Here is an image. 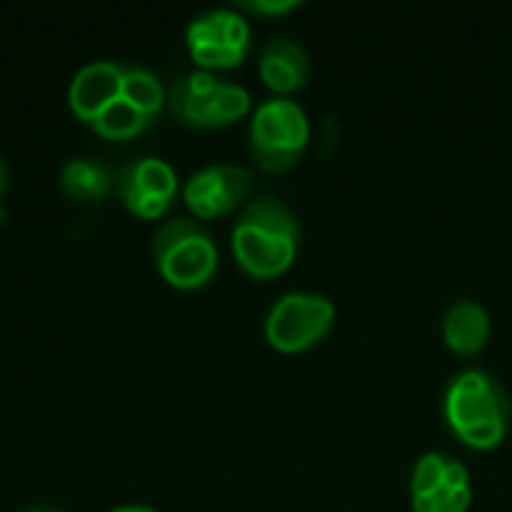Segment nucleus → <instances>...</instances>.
I'll return each mask as SVG.
<instances>
[{
    "instance_id": "nucleus-1",
    "label": "nucleus",
    "mask_w": 512,
    "mask_h": 512,
    "mask_svg": "<svg viewBox=\"0 0 512 512\" xmlns=\"http://www.w3.org/2000/svg\"><path fill=\"white\" fill-rule=\"evenodd\" d=\"M300 252V219L288 201L255 195L231 225V255L252 279H276Z\"/></svg>"
},
{
    "instance_id": "nucleus-2",
    "label": "nucleus",
    "mask_w": 512,
    "mask_h": 512,
    "mask_svg": "<svg viewBox=\"0 0 512 512\" xmlns=\"http://www.w3.org/2000/svg\"><path fill=\"white\" fill-rule=\"evenodd\" d=\"M441 408L456 438L474 450H492L510 432V396L486 369H462L453 375L444 387Z\"/></svg>"
},
{
    "instance_id": "nucleus-3",
    "label": "nucleus",
    "mask_w": 512,
    "mask_h": 512,
    "mask_svg": "<svg viewBox=\"0 0 512 512\" xmlns=\"http://www.w3.org/2000/svg\"><path fill=\"white\" fill-rule=\"evenodd\" d=\"M156 273L177 291L204 288L219 270V246L204 222L192 216H168L150 243Z\"/></svg>"
},
{
    "instance_id": "nucleus-4",
    "label": "nucleus",
    "mask_w": 512,
    "mask_h": 512,
    "mask_svg": "<svg viewBox=\"0 0 512 512\" xmlns=\"http://www.w3.org/2000/svg\"><path fill=\"white\" fill-rule=\"evenodd\" d=\"M312 138L306 108L294 96H267L249 117V156L267 174L291 171Z\"/></svg>"
},
{
    "instance_id": "nucleus-5",
    "label": "nucleus",
    "mask_w": 512,
    "mask_h": 512,
    "mask_svg": "<svg viewBox=\"0 0 512 512\" xmlns=\"http://www.w3.org/2000/svg\"><path fill=\"white\" fill-rule=\"evenodd\" d=\"M171 117L189 129H219L243 120L252 111V93L207 69H192L168 87Z\"/></svg>"
},
{
    "instance_id": "nucleus-6",
    "label": "nucleus",
    "mask_w": 512,
    "mask_h": 512,
    "mask_svg": "<svg viewBox=\"0 0 512 512\" xmlns=\"http://www.w3.org/2000/svg\"><path fill=\"white\" fill-rule=\"evenodd\" d=\"M336 324V306L318 291H285L264 315V339L282 354H300L324 342Z\"/></svg>"
},
{
    "instance_id": "nucleus-7",
    "label": "nucleus",
    "mask_w": 512,
    "mask_h": 512,
    "mask_svg": "<svg viewBox=\"0 0 512 512\" xmlns=\"http://www.w3.org/2000/svg\"><path fill=\"white\" fill-rule=\"evenodd\" d=\"M252 42L249 18L237 6H213L186 24V48L195 69L219 72L246 60Z\"/></svg>"
},
{
    "instance_id": "nucleus-8",
    "label": "nucleus",
    "mask_w": 512,
    "mask_h": 512,
    "mask_svg": "<svg viewBox=\"0 0 512 512\" xmlns=\"http://www.w3.org/2000/svg\"><path fill=\"white\" fill-rule=\"evenodd\" d=\"M183 183L171 162L159 156H135L117 168L114 195L123 210L141 222H165Z\"/></svg>"
},
{
    "instance_id": "nucleus-9",
    "label": "nucleus",
    "mask_w": 512,
    "mask_h": 512,
    "mask_svg": "<svg viewBox=\"0 0 512 512\" xmlns=\"http://www.w3.org/2000/svg\"><path fill=\"white\" fill-rule=\"evenodd\" d=\"M255 186V174L237 162H210L192 171L180 189V198L192 219L210 222L240 213L249 204V192Z\"/></svg>"
},
{
    "instance_id": "nucleus-10",
    "label": "nucleus",
    "mask_w": 512,
    "mask_h": 512,
    "mask_svg": "<svg viewBox=\"0 0 512 512\" xmlns=\"http://www.w3.org/2000/svg\"><path fill=\"white\" fill-rule=\"evenodd\" d=\"M258 75L273 96H291L303 90L312 75L309 51L291 36H267L258 51Z\"/></svg>"
},
{
    "instance_id": "nucleus-11",
    "label": "nucleus",
    "mask_w": 512,
    "mask_h": 512,
    "mask_svg": "<svg viewBox=\"0 0 512 512\" xmlns=\"http://www.w3.org/2000/svg\"><path fill=\"white\" fill-rule=\"evenodd\" d=\"M120 75H123V63L114 60H93L84 63L66 90V102L75 120H81L84 126H90L117 96H120Z\"/></svg>"
},
{
    "instance_id": "nucleus-12",
    "label": "nucleus",
    "mask_w": 512,
    "mask_h": 512,
    "mask_svg": "<svg viewBox=\"0 0 512 512\" xmlns=\"http://www.w3.org/2000/svg\"><path fill=\"white\" fill-rule=\"evenodd\" d=\"M441 336L450 351L462 357H474L489 345L492 336V315L477 300H456L447 306L441 318Z\"/></svg>"
},
{
    "instance_id": "nucleus-13",
    "label": "nucleus",
    "mask_w": 512,
    "mask_h": 512,
    "mask_svg": "<svg viewBox=\"0 0 512 512\" xmlns=\"http://www.w3.org/2000/svg\"><path fill=\"white\" fill-rule=\"evenodd\" d=\"M57 183H60V192H63L66 201H72V204H99V201L114 195L117 171L108 168L99 159L75 156V159L63 162Z\"/></svg>"
},
{
    "instance_id": "nucleus-14",
    "label": "nucleus",
    "mask_w": 512,
    "mask_h": 512,
    "mask_svg": "<svg viewBox=\"0 0 512 512\" xmlns=\"http://www.w3.org/2000/svg\"><path fill=\"white\" fill-rule=\"evenodd\" d=\"M120 99H126L132 108H138L144 117H150L156 123L162 108L168 105V90H165L162 78L153 69L138 66V63H123Z\"/></svg>"
},
{
    "instance_id": "nucleus-15",
    "label": "nucleus",
    "mask_w": 512,
    "mask_h": 512,
    "mask_svg": "<svg viewBox=\"0 0 512 512\" xmlns=\"http://www.w3.org/2000/svg\"><path fill=\"white\" fill-rule=\"evenodd\" d=\"M93 135H99L102 141H135L141 135H147L153 129V120L144 117L138 108H132L126 99H114L93 123H90Z\"/></svg>"
},
{
    "instance_id": "nucleus-16",
    "label": "nucleus",
    "mask_w": 512,
    "mask_h": 512,
    "mask_svg": "<svg viewBox=\"0 0 512 512\" xmlns=\"http://www.w3.org/2000/svg\"><path fill=\"white\" fill-rule=\"evenodd\" d=\"M447 459H450V453H438V450H429V453H423L417 459L414 474H411V498H417V495H435L444 486Z\"/></svg>"
},
{
    "instance_id": "nucleus-17",
    "label": "nucleus",
    "mask_w": 512,
    "mask_h": 512,
    "mask_svg": "<svg viewBox=\"0 0 512 512\" xmlns=\"http://www.w3.org/2000/svg\"><path fill=\"white\" fill-rule=\"evenodd\" d=\"M432 498H435V507H438V512H468L474 492H471V486H468V489H450V486H441Z\"/></svg>"
},
{
    "instance_id": "nucleus-18",
    "label": "nucleus",
    "mask_w": 512,
    "mask_h": 512,
    "mask_svg": "<svg viewBox=\"0 0 512 512\" xmlns=\"http://www.w3.org/2000/svg\"><path fill=\"white\" fill-rule=\"evenodd\" d=\"M300 0H240L237 9L246 15H285L291 9H297Z\"/></svg>"
},
{
    "instance_id": "nucleus-19",
    "label": "nucleus",
    "mask_w": 512,
    "mask_h": 512,
    "mask_svg": "<svg viewBox=\"0 0 512 512\" xmlns=\"http://www.w3.org/2000/svg\"><path fill=\"white\" fill-rule=\"evenodd\" d=\"M444 486H450V489H468L471 486V471H468V465L462 459H456V456L447 459Z\"/></svg>"
},
{
    "instance_id": "nucleus-20",
    "label": "nucleus",
    "mask_w": 512,
    "mask_h": 512,
    "mask_svg": "<svg viewBox=\"0 0 512 512\" xmlns=\"http://www.w3.org/2000/svg\"><path fill=\"white\" fill-rule=\"evenodd\" d=\"M6 195H9V165H6V159H3V153H0V210H3Z\"/></svg>"
},
{
    "instance_id": "nucleus-21",
    "label": "nucleus",
    "mask_w": 512,
    "mask_h": 512,
    "mask_svg": "<svg viewBox=\"0 0 512 512\" xmlns=\"http://www.w3.org/2000/svg\"><path fill=\"white\" fill-rule=\"evenodd\" d=\"M108 512H159L156 507H147V504H120V507H111Z\"/></svg>"
},
{
    "instance_id": "nucleus-22",
    "label": "nucleus",
    "mask_w": 512,
    "mask_h": 512,
    "mask_svg": "<svg viewBox=\"0 0 512 512\" xmlns=\"http://www.w3.org/2000/svg\"><path fill=\"white\" fill-rule=\"evenodd\" d=\"M24 512H60V510H51V507H30V510Z\"/></svg>"
}]
</instances>
